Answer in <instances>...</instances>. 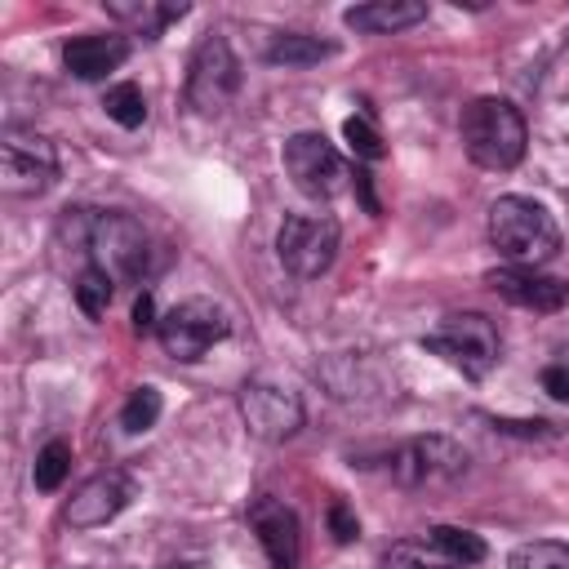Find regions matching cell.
Listing matches in <instances>:
<instances>
[{
    "instance_id": "obj_1",
    "label": "cell",
    "mask_w": 569,
    "mask_h": 569,
    "mask_svg": "<svg viewBox=\"0 0 569 569\" xmlns=\"http://www.w3.org/2000/svg\"><path fill=\"white\" fill-rule=\"evenodd\" d=\"M489 240L502 258H511V267H538V262L556 258L560 227L551 222V213L538 200L498 196L489 204Z\"/></svg>"
},
{
    "instance_id": "obj_2",
    "label": "cell",
    "mask_w": 569,
    "mask_h": 569,
    "mask_svg": "<svg viewBox=\"0 0 569 569\" xmlns=\"http://www.w3.org/2000/svg\"><path fill=\"white\" fill-rule=\"evenodd\" d=\"M462 147L480 169H516L525 156V120L507 98H476L462 111Z\"/></svg>"
},
{
    "instance_id": "obj_3",
    "label": "cell",
    "mask_w": 569,
    "mask_h": 569,
    "mask_svg": "<svg viewBox=\"0 0 569 569\" xmlns=\"http://www.w3.org/2000/svg\"><path fill=\"white\" fill-rule=\"evenodd\" d=\"M422 347L436 351V356H445L467 378H485L498 365V329L480 311H453V316H445L422 338Z\"/></svg>"
},
{
    "instance_id": "obj_4",
    "label": "cell",
    "mask_w": 569,
    "mask_h": 569,
    "mask_svg": "<svg viewBox=\"0 0 569 569\" xmlns=\"http://www.w3.org/2000/svg\"><path fill=\"white\" fill-rule=\"evenodd\" d=\"M240 89V62L227 44V36H204L191 53V67H187V102L200 111V116H218Z\"/></svg>"
},
{
    "instance_id": "obj_5",
    "label": "cell",
    "mask_w": 569,
    "mask_h": 569,
    "mask_svg": "<svg viewBox=\"0 0 569 569\" xmlns=\"http://www.w3.org/2000/svg\"><path fill=\"white\" fill-rule=\"evenodd\" d=\"M156 329H160V347L173 360H200L213 342H222L231 333V316L209 298H187V302L169 307Z\"/></svg>"
},
{
    "instance_id": "obj_6",
    "label": "cell",
    "mask_w": 569,
    "mask_h": 569,
    "mask_svg": "<svg viewBox=\"0 0 569 569\" xmlns=\"http://www.w3.org/2000/svg\"><path fill=\"white\" fill-rule=\"evenodd\" d=\"M276 249H280V262L293 276L316 280L338 258V222L329 213H293V218H284V227L276 236Z\"/></svg>"
},
{
    "instance_id": "obj_7",
    "label": "cell",
    "mask_w": 569,
    "mask_h": 569,
    "mask_svg": "<svg viewBox=\"0 0 569 569\" xmlns=\"http://www.w3.org/2000/svg\"><path fill=\"white\" fill-rule=\"evenodd\" d=\"M147 231L129 213H98L89 231V262L111 280H138L147 271Z\"/></svg>"
},
{
    "instance_id": "obj_8",
    "label": "cell",
    "mask_w": 569,
    "mask_h": 569,
    "mask_svg": "<svg viewBox=\"0 0 569 569\" xmlns=\"http://www.w3.org/2000/svg\"><path fill=\"white\" fill-rule=\"evenodd\" d=\"M58 173V151L44 133L4 129L0 142V187L9 196H40Z\"/></svg>"
},
{
    "instance_id": "obj_9",
    "label": "cell",
    "mask_w": 569,
    "mask_h": 569,
    "mask_svg": "<svg viewBox=\"0 0 569 569\" xmlns=\"http://www.w3.org/2000/svg\"><path fill=\"white\" fill-rule=\"evenodd\" d=\"M240 418H244V427L258 440H271L276 445V440L298 436V427H302V400L289 387L271 382V378H249L240 387Z\"/></svg>"
},
{
    "instance_id": "obj_10",
    "label": "cell",
    "mask_w": 569,
    "mask_h": 569,
    "mask_svg": "<svg viewBox=\"0 0 569 569\" xmlns=\"http://www.w3.org/2000/svg\"><path fill=\"white\" fill-rule=\"evenodd\" d=\"M284 173L293 178V187L311 200H325L342 187L347 178V164L342 156L325 142V133H293L284 142Z\"/></svg>"
},
{
    "instance_id": "obj_11",
    "label": "cell",
    "mask_w": 569,
    "mask_h": 569,
    "mask_svg": "<svg viewBox=\"0 0 569 569\" xmlns=\"http://www.w3.org/2000/svg\"><path fill=\"white\" fill-rule=\"evenodd\" d=\"M467 471V449L449 436H418L391 453V476L400 485H445Z\"/></svg>"
},
{
    "instance_id": "obj_12",
    "label": "cell",
    "mask_w": 569,
    "mask_h": 569,
    "mask_svg": "<svg viewBox=\"0 0 569 569\" xmlns=\"http://www.w3.org/2000/svg\"><path fill=\"white\" fill-rule=\"evenodd\" d=\"M133 498H138V480H133L129 471L111 467V471L89 476V480L71 493V502H67L62 520H67L71 529H98V525L116 520Z\"/></svg>"
},
{
    "instance_id": "obj_13",
    "label": "cell",
    "mask_w": 569,
    "mask_h": 569,
    "mask_svg": "<svg viewBox=\"0 0 569 569\" xmlns=\"http://www.w3.org/2000/svg\"><path fill=\"white\" fill-rule=\"evenodd\" d=\"M249 525L271 560V569H293L298 551H302V533H298V516L293 507H284L280 498H258L249 507Z\"/></svg>"
},
{
    "instance_id": "obj_14",
    "label": "cell",
    "mask_w": 569,
    "mask_h": 569,
    "mask_svg": "<svg viewBox=\"0 0 569 569\" xmlns=\"http://www.w3.org/2000/svg\"><path fill=\"white\" fill-rule=\"evenodd\" d=\"M489 284L493 293H502L525 311H560L569 302V284L556 276H542L538 267H498L489 271Z\"/></svg>"
},
{
    "instance_id": "obj_15",
    "label": "cell",
    "mask_w": 569,
    "mask_h": 569,
    "mask_svg": "<svg viewBox=\"0 0 569 569\" xmlns=\"http://www.w3.org/2000/svg\"><path fill=\"white\" fill-rule=\"evenodd\" d=\"M129 58V40L116 31H98V36H76L62 44V62L76 80H102L111 76L120 62Z\"/></svg>"
},
{
    "instance_id": "obj_16",
    "label": "cell",
    "mask_w": 569,
    "mask_h": 569,
    "mask_svg": "<svg viewBox=\"0 0 569 569\" xmlns=\"http://www.w3.org/2000/svg\"><path fill=\"white\" fill-rule=\"evenodd\" d=\"M422 18H427V4H418V0H373V4H356L342 13V22L351 31H365V36H391V31H405Z\"/></svg>"
},
{
    "instance_id": "obj_17",
    "label": "cell",
    "mask_w": 569,
    "mask_h": 569,
    "mask_svg": "<svg viewBox=\"0 0 569 569\" xmlns=\"http://www.w3.org/2000/svg\"><path fill=\"white\" fill-rule=\"evenodd\" d=\"M320 58H333V44L320 36H302V31H284L267 44V62L271 67H316Z\"/></svg>"
},
{
    "instance_id": "obj_18",
    "label": "cell",
    "mask_w": 569,
    "mask_h": 569,
    "mask_svg": "<svg viewBox=\"0 0 569 569\" xmlns=\"http://www.w3.org/2000/svg\"><path fill=\"white\" fill-rule=\"evenodd\" d=\"M111 9V18H120V22H129L133 31H142L147 40H156L169 22H178L182 13H187V4L178 0V4H138V0H116V4H107Z\"/></svg>"
},
{
    "instance_id": "obj_19",
    "label": "cell",
    "mask_w": 569,
    "mask_h": 569,
    "mask_svg": "<svg viewBox=\"0 0 569 569\" xmlns=\"http://www.w3.org/2000/svg\"><path fill=\"white\" fill-rule=\"evenodd\" d=\"M427 542L440 551L445 565H476V560H485V538L471 533V529H458V525H436L427 533Z\"/></svg>"
},
{
    "instance_id": "obj_20",
    "label": "cell",
    "mask_w": 569,
    "mask_h": 569,
    "mask_svg": "<svg viewBox=\"0 0 569 569\" xmlns=\"http://www.w3.org/2000/svg\"><path fill=\"white\" fill-rule=\"evenodd\" d=\"M71 293H76V307H80L84 316H93V320H98V316H107V307H111L116 280L89 262V267H80V276H76V284H71Z\"/></svg>"
},
{
    "instance_id": "obj_21",
    "label": "cell",
    "mask_w": 569,
    "mask_h": 569,
    "mask_svg": "<svg viewBox=\"0 0 569 569\" xmlns=\"http://www.w3.org/2000/svg\"><path fill=\"white\" fill-rule=\"evenodd\" d=\"M102 107H107V116H111L120 129H138V124L147 120V98H142L138 84H111L107 98H102Z\"/></svg>"
},
{
    "instance_id": "obj_22",
    "label": "cell",
    "mask_w": 569,
    "mask_h": 569,
    "mask_svg": "<svg viewBox=\"0 0 569 569\" xmlns=\"http://www.w3.org/2000/svg\"><path fill=\"white\" fill-rule=\"evenodd\" d=\"M67 471H71V445L67 440H49L40 453H36V489L40 493H53L62 480H67Z\"/></svg>"
},
{
    "instance_id": "obj_23",
    "label": "cell",
    "mask_w": 569,
    "mask_h": 569,
    "mask_svg": "<svg viewBox=\"0 0 569 569\" xmlns=\"http://www.w3.org/2000/svg\"><path fill=\"white\" fill-rule=\"evenodd\" d=\"M160 409H164V400H160V391L156 387H133V396L124 400V409H120V427L124 431H151L156 427V418H160Z\"/></svg>"
},
{
    "instance_id": "obj_24",
    "label": "cell",
    "mask_w": 569,
    "mask_h": 569,
    "mask_svg": "<svg viewBox=\"0 0 569 569\" xmlns=\"http://www.w3.org/2000/svg\"><path fill=\"white\" fill-rule=\"evenodd\" d=\"M507 569H569V547L565 542H520L507 556Z\"/></svg>"
},
{
    "instance_id": "obj_25",
    "label": "cell",
    "mask_w": 569,
    "mask_h": 569,
    "mask_svg": "<svg viewBox=\"0 0 569 569\" xmlns=\"http://www.w3.org/2000/svg\"><path fill=\"white\" fill-rule=\"evenodd\" d=\"M440 551L422 538V542H396L387 556H382V569H440Z\"/></svg>"
},
{
    "instance_id": "obj_26",
    "label": "cell",
    "mask_w": 569,
    "mask_h": 569,
    "mask_svg": "<svg viewBox=\"0 0 569 569\" xmlns=\"http://www.w3.org/2000/svg\"><path fill=\"white\" fill-rule=\"evenodd\" d=\"M342 138H347V147H351V156H360V160H382V133L365 120V116H347L342 120Z\"/></svg>"
},
{
    "instance_id": "obj_27",
    "label": "cell",
    "mask_w": 569,
    "mask_h": 569,
    "mask_svg": "<svg viewBox=\"0 0 569 569\" xmlns=\"http://www.w3.org/2000/svg\"><path fill=\"white\" fill-rule=\"evenodd\" d=\"M329 533H333V542H351L360 533V520L347 502H329Z\"/></svg>"
},
{
    "instance_id": "obj_28",
    "label": "cell",
    "mask_w": 569,
    "mask_h": 569,
    "mask_svg": "<svg viewBox=\"0 0 569 569\" xmlns=\"http://www.w3.org/2000/svg\"><path fill=\"white\" fill-rule=\"evenodd\" d=\"M542 391H547L551 400L569 405V365H551V369H542Z\"/></svg>"
},
{
    "instance_id": "obj_29",
    "label": "cell",
    "mask_w": 569,
    "mask_h": 569,
    "mask_svg": "<svg viewBox=\"0 0 569 569\" xmlns=\"http://www.w3.org/2000/svg\"><path fill=\"white\" fill-rule=\"evenodd\" d=\"M151 325H156V302H151V293H138V302H133V329L147 333Z\"/></svg>"
},
{
    "instance_id": "obj_30",
    "label": "cell",
    "mask_w": 569,
    "mask_h": 569,
    "mask_svg": "<svg viewBox=\"0 0 569 569\" xmlns=\"http://www.w3.org/2000/svg\"><path fill=\"white\" fill-rule=\"evenodd\" d=\"M173 569H209V565H200V560H182V565H173Z\"/></svg>"
}]
</instances>
